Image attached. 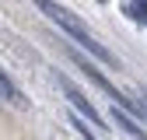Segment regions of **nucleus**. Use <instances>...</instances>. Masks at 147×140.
<instances>
[{
	"mask_svg": "<svg viewBox=\"0 0 147 140\" xmlns=\"http://www.w3.org/2000/svg\"><path fill=\"white\" fill-rule=\"evenodd\" d=\"M39 11H42V14L49 18L53 25H60V28H63L67 35H74V39H77V42H81V46H84V49L91 52V56H98V60H102V63H109V67H119V60H116L112 52H109V49H105V46H102V42L95 39V35L88 32V28H84V25L77 21V18H74V14L67 11V7L53 4V0H39Z\"/></svg>",
	"mask_w": 147,
	"mask_h": 140,
	"instance_id": "obj_1",
	"label": "nucleus"
},
{
	"mask_svg": "<svg viewBox=\"0 0 147 140\" xmlns=\"http://www.w3.org/2000/svg\"><path fill=\"white\" fill-rule=\"evenodd\" d=\"M70 60L77 63V70H84V77H88V81H95V84L102 88V91H105L109 98L116 102V109H133V105H130V98H126V95H119L116 88H112V84H109V81L102 77V70H95V67H91V63H88V60L81 56V52H77V49H70ZM133 112H137V109H133Z\"/></svg>",
	"mask_w": 147,
	"mask_h": 140,
	"instance_id": "obj_2",
	"label": "nucleus"
},
{
	"mask_svg": "<svg viewBox=\"0 0 147 140\" xmlns=\"http://www.w3.org/2000/svg\"><path fill=\"white\" fill-rule=\"evenodd\" d=\"M63 88H67V98H70V105H74V109H77V112L91 122V126H102V116L95 112V105H91V102L77 91V88H74V84H67V81H63Z\"/></svg>",
	"mask_w": 147,
	"mask_h": 140,
	"instance_id": "obj_3",
	"label": "nucleus"
},
{
	"mask_svg": "<svg viewBox=\"0 0 147 140\" xmlns=\"http://www.w3.org/2000/svg\"><path fill=\"white\" fill-rule=\"evenodd\" d=\"M0 98H4V102H11V105H18V109H25V105H28V98L18 91V84L4 74V70H0Z\"/></svg>",
	"mask_w": 147,
	"mask_h": 140,
	"instance_id": "obj_4",
	"label": "nucleus"
},
{
	"mask_svg": "<svg viewBox=\"0 0 147 140\" xmlns=\"http://www.w3.org/2000/svg\"><path fill=\"white\" fill-rule=\"evenodd\" d=\"M112 122H116V126H119L123 133H130L133 140H147V130H140V126H137V122H133L130 116H126V112H123V109H112Z\"/></svg>",
	"mask_w": 147,
	"mask_h": 140,
	"instance_id": "obj_5",
	"label": "nucleus"
},
{
	"mask_svg": "<svg viewBox=\"0 0 147 140\" xmlns=\"http://www.w3.org/2000/svg\"><path fill=\"white\" fill-rule=\"evenodd\" d=\"M126 14L147 25V0H126Z\"/></svg>",
	"mask_w": 147,
	"mask_h": 140,
	"instance_id": "obj_6",
	"label": "nucleus"
},
{
	"mask_svg": "<svg viewBox=\"0 0 147 140\" xmlns=\"http://www.w3.org/2000/svg\"><path fill=\"white\" fill-rule=\"evenodd\" d=\"M70 122H74V126H77V133H81V137H84V140H98V137H95V133H91V130H88V122H84V119H81V116H74V119H70Z\"/></svg>",
	"mask_w": 147,
	"mask_h": 140,
	"instance_id": "obj_7",
	"label": "nucleus"
},
{
	"mask_svg": "<svg viewBox=\"0 0 147 140\" xmlns=\"http://www.w3.org/2000/svg\"><path fill=\"white\" fill-rule=\"evenodd\" d=\"M144 98H147V91H144Z\"/></svg>",
	"mask_w": 147,
	"mask_h": 140,
	"instance_id": "obj_8",
	"label": "nucleus"
}]
</instances>
